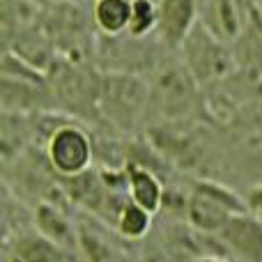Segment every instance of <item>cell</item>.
I'll list each match as a JSON object with an SVG mask.
<instances>
[{
	"label": "cell",
	"instance_id": "7",
	"mask_svg": "<svg viewBox=\"0 0 262 262\" xmlns=\"http://www.w3.org/2000/svg\"><path fill=\"white\" fill-rule=\"evenodd\" d=\"M127 191L129 198L143 209H147L149 214H157L166 200L163 184L159 182V177L149 168L136 166V163L127 168Z\"/></svg>",
	"mask_w": 262,
	"mask_h": 262
},
{
	"label": "cell",
	"instance_id": "10",
	"mask_svg": "<svg viewBox=\"0 0 262 262\" xmlns=\"http://www.w3.org/2000/svg\"><path fill=\"white\" fill-rule=\"evenodd\" d=\"M149 226H152V214L147 209H143L140 205H136L134 200H127L124 207L120 209L118 219H115V228L122 237L129 239H140V237L147 235Z\"/></svg>",
	"mask_w": 262,
	"mask_h": 262
},
{
	"label": "cell",
	"instance_id": "1",
	"mask_svg": "<svg viewBox=\"0 0 262 262\" xmlns=\"http://www.w3.org/2000/svg\"><path fill=\"white\" fill-rule=\"evenodd\" d=\"M242 212H249L246 200L219 182H195L186 200V221L203 235H219L221 228Z\"/></svg>",
	"mask_w": 262,
	"mask_h": 262
},
{
	"label": "cell",
	"instance_id": "11",
	"mask_svg": "<svg viewBox=\"0 0 262 262\" xmlns=\"http://www.w3.org/2000/svg\"><path fill=\"white\" fill-rule=\"evenodd\" d=\"M159 26V5L152 0H131V21L129 35L143 37Z\"/></svg>",
	"mask_w": 262,
	"mask_h": 262
},
{
	"label": "cell",
	"instance_id": "12",
	"mask_svg": "<svg viewBox=\"0 0 262 262\" xmlns=\"http://www.w3.org/2000/svg\"><path fill=\"white\" fill-rule=\"evenodd\" d=\"M246 205H249V212H253L255 216L262 219V184L260 186H253V189L246 193Z\"/></svg>",
	"mask_w": 262,
	"mask_h": 262
},
{
	"label": "cell",
	"instance_id": "6",
	"mask_svg": "<svg viewBox=\"0 0 262 262\" xmlns=\"http://www.w3.org/2000/svg\"><path fill=\"white\" fill-rule=\"evenodd\" d=\"M32 221H35V230H39L41 235L49 237L51 242H55L58 246L72 251V253H81V249H78V228L74 226L72 219L60 207H55L53 203L41 200L35 207Z\"/></svg>",
	"mask_w": 262,
	"mask_h": 262
},
{
	"label": "cell",
	"instance_id": "8",
	"mask_svg": "<svg viewBox=\"0 0 262 262\" xmlns=\"http://www.w3.org/2000/svg\"><path fill=\"white\" fill-rule=\"evenodd\" d=\"M207 30L216 39L232 41L239 37L242 21L237 0H209L207 3Z\"/></svg>",
	"mask_w": 262,
	"mask_h": 262
},
{
	"label": "cell",
	"instance_id": "3",
	"mask_svg": "<svg viewBox=\"0 0 262 262\" xmlns=\"http://www.w3.org/2000/svg\"><path fill=\"white\" fill-rule=\"evenodd\" d=\"M216 237L239 260L262 262V219L253 212L235 214Z\"/></svg>",
	"mask_w": 262,
	"mask_h": 262
},
{
	"label": "cell",
	"instance_id": "2",
	"mask_svg": "<svg viewBox=\"0 0 262 262\" xmlns=\"http://www.w3.org/2000/svg\"><path fill=\"white\" fill-rule=\"evenodd\" d=\"M49 163L62 180L78 177L90 170L92 163V140L85 129L78 124H60L53 129L46 143Z\"/></svg>",
	"mask_w": 262,
	"mask_h": 262
},
{
	"label": "cell",
	"instance_id": "4",
	"mask_svg": "<svg viewBox=\"0 0 262 262\" xmlns=\"http://www.w3.org/2000/svg\"><path fill=\"white\" fill-rule=\"evenodd\" d=\"M5 262H78L76 253L58 246L39 230L21 232L5 246Z\"/></svg>",
	"mask_w": 262,
	"mask_h": 262
},
{
	"label": "cell",
	"instance_id": "5",
	"mask_svg": "<svg viewBox=\"0 0 262 262\" xmlns=\"http://www.w3.org/2000/svg\"><path fill=\"white\" fill-rule=\"evenodd\" d=\"M198 18V0H159V37L168 46L186 44Z\"/></svg>",
	"mask_w": 262,
	"mask_h": 262
},
{
	"label": "cell",
	"instance_id": "9",
	"mask_svg": "<svg viewBox=\"0 0 262 262\" xmlns=\"http://www.w3.org/2000/svg\"><path fill=\"white\" fill-rule=\"evenodd\" d=\"M131 21V0H97L95 23L106 35H120L129 30Z\"/></svg>",
	"mask_w": 262,
	"mask_h": 262
},
{
	"label": "cell",
	"instance_id": "13",
	"mask_svg": "<svg viewBox=\"0 0 262 262\" xmlns=\"http://www.w3.org/2000/svg\"><path fill=\"white\" fill-rule=\"evenodd\" d=\"M249 16H251V21H253L255 30L262 35V12H260L258 7H249Z\"/></svg>",
	"mask_w": 262,
	"mask_h": 262
},
{
	"label": "cell",
	"instance_id": "14",
	"mask_svg": "<svg viewBox=\"0 0 262 262\" xmlns=\"http://www.w3.org/2000/svg\"><path fill=\"white\" fill-rule=\"evenodd\" d=\"M189 262H226V260L216 258V255H198V258H193V260H189Z\"/></svg>",
	"mask_w": 262,
	"mask_h": 262
}]
</instances>
